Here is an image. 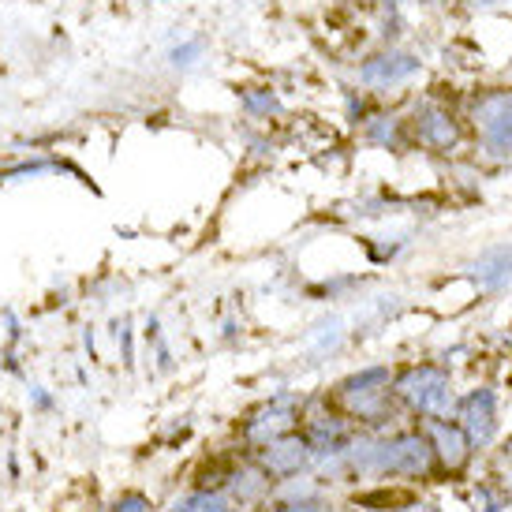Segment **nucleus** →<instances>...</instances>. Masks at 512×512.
<instances>
[{"label":"nucleus","mask_w":512,"mask_h":512,"mask_svg":"<svg viewBox=\"0 0 512 512\" xmlns=\"http://www.w3.org/2000/svg\"><path fill=\"white\" fill-rule=\"evenodd\" d=\"M430 441L423 434H400L385 445H363L356 449L359 471H393V475H423L430 468Z\"/></svg>","instance_id":"obj_1"},{"label":"nucleus","mask_w":512,"mask_h":512,"mask_svg":"<svg viewBox=\"0 0 512 512\" xmlns=\"http://www.w3.org/2000/svg\"><path fill=\"white\" fill-rule=\"evenodd\" d=\"M475 128L494 157L512 154V90H498L475 101Z\"/></svg>","instance_id":"obj_2"},{"label":"nucleus","mask_w":512,"mask_h":512,"mask_svg":"<svg viewBox=\"0 0 512 512\" xmlns=\"http://www.w3.org/2000/svg\"><path fill=\"white\" fill-rule=\"evenodd\" d=\"M397 393L412 404L415 412H427V415H445V412H449V404H453L449 378H445L438 367L408 370V374L397 382Z\"/></svg>","instance_id":"obj_3"},{"label":"nucleus","mask_w":512,"mask_h":512,"mask_svg":"<svg viewBox=\"0 0 512 512\" xmlns=\"http://www.w3.org/2000/svg\"><path fill=\"white\" fill-rule=\"evenodd\" d=\"M423 72V60L412 57V53H397V49H389V53H378V57H370L363 68H359V79L367 86H400L415 79V75Z\"/></svg>","instance_id":"obj_4"},{"label":"nucleus","mask_w":512,"mask_h":512,"mask_svg":"<svg viewBox=\"0 0 512 512\" xmlns=\"http://www.w3.org/2000/svg\"><path fill=\"white\" fill-rule=\"evenodd\" d=\"M311 460V441L299 438V434H281L262 445V468L266 475H277V479H288V475H299Z\"/></svg>","instance_id":"obj_5"},{"label":"nucleus","mask_w":512,"mask_h":512,"mask_svg":"<svg viewBox=\"0 0 512 512\" xmlns=\"http://www.w3.org/2000/svg\"><path fill=\"white\" fill-rule=\"evenodd\" d=\"M296 423V397H288V393H281L277 400H270L262 412L247 423V438L251 441H273L281 438V434H288V427Z\"/></svg>","instance_id":"obj_6"},{"label":"nucleus","mask_w":512,"mask_h":512,"mask_svg":"<svg viewBox=\"0 0 512 512\" xmlns=\"http://www.w3.org/2000/svg\"><path fill=\"white\" fill-rule=\"evenodd\" d=\"M460 419H464V434H468V441H479V445H486V441L494 438V430H498L494 393H490V389L471 393V397L464 400V412H460Z\"/></svg>","instance_id":"obj_7"},{"label":"nucleus","mask_w":512,"mask_h":512,"mask_svg":"<svg viewBox=\"0 0 512 512\" xmlns=\"http://www.w3.org/2000/svg\"><path fill=\"white\" fill-rule=\"evenodd\" d=\"M415 135H419V143L430 146V150H449V146H456V139H460L453 116L445 113V109H438V105H423V109L415 113Z\"/></svg>","instance_id":"obj_8"},{"label":"nucleus","mask_w":512,"mask_h":512,"mask_svg":"<svg viewBox=\"0 0 512 512\" xmlns=\"http://www.w3.org/2000/svg\"><path fill=\"white\" fill-rule=\"evenodd\" d=\"M430 438L438 445V456L445 468H460L468 460V434L449 423H430Z\"/></svg>","instance_id":"obj_9"},{"label":"nucleus","mask_w":512,"mask_h":512,"mask_svg":"<svg viewBox=\"0 0 512 512\" xmlns=\"http://www.w3.org/2000/svg\"><path fill=\"white\" fill-rule=\"evenodd\" d=\"M307 441L318 453H341V445L348 441V427L337 415H318L311 419V430H307Z\"/></svg>","instance_id":"obj_10"},{"label":"nucleus","mask_w":512,"mask_h":512,"mask_svg":"<svg viewBox=\"0 0 512 512\" xmlns=\"http://www.w3.org/2000/svg\"><path fill=\"white\" fill-rule=\"evenodd\" d=\"M475 273H479V281L486 288H498L505 285L512 277V247L509 243H501V247H490L479 262H475Z\"/></svg>","instance_id":"obj_11"},{"label":"nucleus","mask_w":512,"mask_h":512,"mask_svg":"<svg viewBox=\"0 0 512 512\" xmlns=\"http://www.w3.org/2000/svg\"><path fill=\"white\" fill-rule=\"evenodd\" d=\"M378 389H389V367H367V370H359V374H352V378L341 385V397L378 393Z\"/></svg>","instance_id":"obj_12"},{"label":"nucleus","mask_w":512,"mask_h":512,"mask_svg":"<svg viewBox=\"0 0 512 512\" xmlns=\"http://www.w3.org/2000/svg\"><path fill=\"white\" fill-rule=\"evenodd\" d=\"M236 483H232V494L240 501H255L266 494V486H270V479L262 475V471H243V475H232Z\"/></svg>","instance_id":"obj_13"},{"label":"nucleus","mask_w":512,"mask_h":512,"mask_svg":"<svg viewBox=\"0 0 512 512\" xmlns=\"http://www.w3.org/2000/svg\"><path fill=\"white\" fill-rule=\"evenodd\" d=\"M202 53H206V42L202 38H191V42L176 45V49H169V60L172 68H180V72H187V68H195L202 60Z\"/></svg>","instance_id":"obj_14"},{"label":"nucleus","mask_w":512,"mask_h":512,"mask_svg":"<svg viewBox=\"0 0 512 512\" xmlns=\"http://www.w3.org/2000/svg\"><path fill=\"white\" fill-rule=\"evenodd\" d=\"M176 512H228L225 498L221 494H210V490H199L195 498H187L176 505Z\"/></svg>","instance_id":"obj_15"},{"label":"nucleus","mask_w":512,"mask_h":512,"mask_svg":"<svg viewBox=\"0 0 512 512\" xmlns=\"http://www.w3.org/2000/svg\"><path fill=\"white\" fill-rule=\"evenodd\" d=\"M367 139H370V143L393 146V143H397V124H393L389 116H374V124L367 128Z\"/></svg>","instance_id":"obj_16"},{"label":"nucleus","mask_w":512,"mask_h":512,"mask_svg":"<svg viewBox=\"0 0 512 512\" xmlns=\"http://www.w3.org/2000/svg\"><path fill=\"white\" fill-rule=\"evenodd\" d=\"M277 512H329V505L322 498H299V501H281Z\"/></svg>","instance_id":"obj_17"},{"label":"nucleus","mask_w":512,"mask_h":512,"mask_svg":"<svg viewBox=\"0 0 512 512\" xmlns=\"http://www.w3.org/2000/svg\"><path fill=\"white\" fill-rule=\"evenodd\" d=\"M243 105H247L251 113H266V116L281 109V101L273 98V94H247V98H243Z\"/></svg>","instance_id":"obj_18"},{"label":"nucleus","mask_w":512,"mask_h":512,"mask_svg":"<svg viewBox=\"0 0 512 512\" xmlns=\"http://www.w3.org/2000/svg\"><path fill=\"white\" fill-rule=\"evenodd\" d=\"M113 512H150V501L143 494H124V498L116 501Z\"/></svg>","instance_id":"obj_19"},{"label":"nucleus","mask_w":512,"mask_h":512,"mask_svg":"<svg viewBox=\"0 0 512 512\" xmlns=\"http://www.w3.org/2000/svg\"><path fill=\"white\" fill-rule=\"evenodd\" d=\"M509 453H512V449H509Z\"/></svg>","instance_id":"obj_20"}]
</instances>
